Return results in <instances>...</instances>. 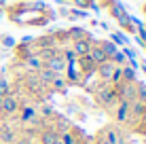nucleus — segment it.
<instances>
[{
  "label": "nucleus",
  "mask_w": 146,
  "mask_h": 144,
  "mask_svg": "<svg viewBox=\"0 0 146 144\" xmlns=\"http://www.w3.org/2000/svg\"><path fill=\"white\" fill-rule=\"evenodd\" d=\"M49 9L47 2H42V0H34V2H15V4H7V7L2 9V13L7 15V19L11 23L17 26V21H21L23 15H40L44 13Z\"/></svg>",
  "instance_id": "obj_1"
},
{
  "label": "nucleus",
  "mask_w": 146,
  "mask_h": 144,
  "mask_svg": "<svg viewBox=\"0 0 146 144\" xmlns=\"http://www.w3.org/2000/svg\"><path fill=\"white\" fill-rule=\"evenodd\" d=\"M98 138H102L106 144H127V133H125V129L121 125H117V123H108V125L100 127L98 133H95Z\"/></svg>",
  "instance_id": "obj_2"
},
{
  "label": "nucleus",
  "mask_w": 146,
  "mask_h": 144,
  "mask_svg": "<svg viewBox=\"0 0 146 144\" xmlns=\"http://www.w3.org/2000/svg\"><path fill=\"white\" fill-rule=\"evenodd\" d=\"M74 66H76V70L80 72V81H83V83H80V87H85L89 78L95 76V68H98V64H95L89 55H80V57H76Z\"/></svg>",
  "instance_id": "obj_3"
},
{
  "label": "nucleus",
  "mask_w": 146,
  "mask_h": 144,
  "mask_svg": "<svg viewBox=\"0 0 146 144\" xmlns=\"http://www.w3.org/2000/svg\"><path fill=\"white\" fill-rule=\"evenodd\" d=\"M114 93L119 96V100H127V102H133L135 100V83H127V81H119L112 85Z\"/></svg>",
  "instance_id": "obj_4"
},
{
  "label": "nucleus",
  "mask_w": 146,
  "mask_h": 144,
  "mask_svg": "<svg viewBox=\"0 0 146 144\" xmlns=\"http://www.w3.org/2000/svg\"><path fill=\"white\" fill-rule=\"evenodd\" d=\"M127 117H129V102H127V100H119V104L112 108V112H110V119H112L117 125L125 127Z\"/></svg>",
  "instance_id": "obj_5"
},
{
  "label": "nucleus",
  "mask_w": 146,
  "mask_h": 144,
  "mask_svg": "<svg viewBox=\"0 0 146 144\" xmlns=\"http://www.w3.org/2000/svg\"><path fill=\"white\" fill-rule=\"evenodd\" d=\"M36 140H38V144H62V133L55 131L51 125H44L36 133Z\"/></svg>",
  "instance_id": "obj_6"
},
{
  "label": "nucleus",
  "mask_w": 146,
  "mask_h": 144,
  "mask_svg": "<svg viewBox=\"0 0 146 144\" xmlns=\"http://www.w3.org/2000/svg\"><path fill=\"white\" fill-rule=\"evenodd\" d=\"M30 55H36V49H34V44L17 42V44L13 47V64H21V62H26Z\"/></svg>",
  "instance_id": "obj_7"
},
{
  "label": "nucleus",
  "mask_w": 146,
  "mask_h": 144,
  "mask_svg": "<svg viewBox=\"0 0 146 144\" xmlns=\"http://www.w3.org/2000/svg\"><path fill=\"white\" fill-rule=\"evenodd\" d=\"M98 40V38H80V40H72L70 42V49L74 51V55L80 57V55H89L91 51V44Z\"/></svg>",
  "instance_id": "obj_8"
},
{
  "label": "nucleus",
  "mask_w": 146,
  "mask_h": 144,
  "mask_svg": "<svg viewBox=\"0 0 146 144\" xmlns=\"http://www.w3.org/2000/svg\"><path fill=\"white\" fill-rule=\"evenodd\" d=\"M49 23H51L49 17L44 13H40V15H32L30 19H21L17 26H21V28H47Z\"/></svg>",
  "instance_id": "obj_9"
},
{
  "label": "nucleus",
  "mask_w": 146,
  "mask_h": 144,
  "mask_svg": "<svg viewBox=\"0 0 146 144\" xmlns=\"http://www.w3.org/2000/svg\"><path fill=\"white\" fill-rule=\"evenodd\" d=\"M114 64L110 62V59H106L104 64H98V68H95V76H98V81H104V83H110V76H112L114 72Z\"/></svg>",
  "instance_id": "obj_10"
},
{
  "label": "nucleus",
  "mask_w": 146,
  "mask_h": 144,
  "mask_svg": "<svg viewBox=\"0 0 146 144\" xmlns=\"http://www.w3.org/2000/svg\"><path fill=\"white\" fill-rule=\"evenodd\" d=\"M64 78H66L68 87H80V72L76 70L74 64H66V70H64Z\"/></svg>",
  "instance_id": "obj_11"
},
{
  "label": "nucleus",
  "mask_w": 146,
  "mask_h": 144,
  "mask_svg": "<svg viewBox=\"0 0 146 144\" xmlns=\"http://www.w3.org/2000/svg\"><path fill=\"white\" fill-rule=\"evenodd\" d=\"M44 68H49V70H53L57 74H64V70H66V62H64L62 53L57 51L51 59H47V62H44Z\"/></svg>",
  "instance_id": "obj_12"
},
{
  "label": "nucleus",
  "mask_w": 146,
  "mask_h": 144,
  "mask_svg": "<svg viewBox=\"0 0 146 144\" xmlns=\"http://www.w3.org/2000/svg\"><path fill=\"white\" fill-rule=\"evenodd\" d=\"M47 89H49V93H59V96H66V93H68V83H66V78H64V74H57Z\"/></svg>",
  "instance_id": "obj_13"
},
{
  "label": "nucleus",
  "mask_w": 146,
  "mask_h": 144,
  "mask_svg": "<svg viewBox=\"0 0 146 144\" xmlns=\"http://www.w3.org/2000/svg\"><path fill=\"white\" fill-rule=\"evenodd\" d=\"M66 30L70 34V42H72V40H80V38H93V34L89 32L87 28H83V26H70Z\"/></svg>",
  "instance_id": "obj_14"
},
{
  "label": "nucleus",
  "mask_w": 146,
  "mask_h": 144,
  "mask_svg": "<svg viewBox=\"0 0 146 144\" xmlns=\"http://www.w3.org/2000/svg\"><path fill=\"white\" fill-rule=\"evenodd\" d=\"M36 76H38V81L40 83H42V85L44 87H49V85H51V81H53V78L55 76H57V72H53V70H49V68H40V70L36 72Z\"/></svg>",
  "instance_id": "obj_15"
},
{
  "label": "nucleus",
  "mask_w": 146,
  "mask_h": 144,
  "mask_svg": "<svg viewBox=\"0 0 146 144\" xmlns=\"http://www.w3.org/2000/svg\"><path fill=\"white\" fill-rule=\"evenodd\" d=\"M89 57H91L95 64H104V62L108 59V57H106V53L102 51V47L98 44V40H95V42L91 44V51H89Z\"/></svg>",
  "instance_id": "obj_16"
},
{
  "label": "nucleus",
  "mask_w": 146,
  "mask_h": 144,
  "mask_svg": "<svg viewBox=\"0 0 146 144\" xmlns=\"http://www.w3.org/2000/svg\"><path fill=\"white\" fill-rule=\"evenodd\" d=\"M125 11H127V7H125V4L121 2V0H114V2H112V4H110V7L106 9V13H108L112 19H119V17H121V15H123Z\"/></svg>",
  "instance_id": "obj_17"
},
{
  "label": "nucleus",
  "mask_w": 146,
  "mask_h": 144,
  "mask_svg": "<svg viewBox=\"0 0 146 144\" xmlns=\"http://www.w3.org/2000/svg\"><path fill=\"white\" fill-rule=\"evenodd\" d=\"M121 81H127V83H135L138 81V70H133L131 66H121Z\"/></svg>",
  "instance_id": "obj_18"
},
{
  "label": "nucleus",
  "mask_w": 146,
  "mask_h": 144,
  "mask_svg": "<svg viewBox=\"0 0 146 144\" xmlns=\"http://www.w3.org/2000/svg\"><path fill=\"white\" fill-rule=\"evenodd\" d=\"M108 40H112L114 44H117V47H129V38H127V34H123L121 32V30H117V32H110V38Z\"/></svg>",
  "instance_id": "obj_19"
},
{
  "label": "nucleus",
  "mask_w": 146,
  "mask_h": 144,
  "mask_svg": "<svg viewBox=\"0 0 146 144\" xmlns=\"http://www.w3.org/2000/svg\"><path fill=\"white\" fill-rule=\"evenodd\" d=\"M98 44H100V47H102V51L104 53H106V57L110 59V57H112L114 55V53H117V44H114L112 40H108V38H102V40H98Z\"/></svg>",
  "instance_id": "obj_20"
},
{
  "label": "nucleus",
  "mask_w": 146,
  "mask_h": 144,
  "mask_svg": "<svg viewBox=\"0 0 146 144\" xmlns=\"http://www.w3.org/2000/svg\"><path fill=\"white\" fill-rule=\"evenodd\" d=\"M66 19H89V11H83V9H76V7H68Z\"/></svg>",
  "instance_id": "obj_21"
},
{
  "label": "nucleus",
  "mask_w": 146,
  "mask_h": 144,
  "mask_svg": "<svg viewBox=\"0 0 146 144\" xmlns=\"http://www.w3.org/2000/svg\"><path fill=\"white\" fill-rule=\"evenodd\" d=\"M36 110H38V117H40V119H44V121H47V119L55 112V110H53V106H51V104H47V102L38 104V106H36Z\"/></svg>",
  "instance_id": "obj_22"
},
{
  "label": "nucleus",
  "mask_w": 146,
  "mask_h": 144,
  "mask_svg": "<svg viewBox=\"0 0 146 144\" xmlns=\"http://www.w3.org/2000/svg\"><path fill=\"white\" fill-rule=\"evenodd\" d=\"M135 100L146 104V83L142 81H135Z\"/></svg>",
  "instance_id": "obj_23"
},
{
  "label": "nucleus",
  "mask_w": 146,
  "mask_h": 144,
  "mask_svg": "<svg viewBox=\"0 0 146 144\" xmlns=\"http://www.w3.org/2000/svg\"><path fill=\"white\" fill-rule=\"evenodd\" d=\"M15 44H17V40H15L11 34H0V47H2V49H9V51H13Z\"/></svg>",
  "instance_id": "obj_24"
},
{
  "label": "nucleus",
  "mask_w": 146,
  "mask_h": 144,
  "mask_svg": "<svg viewBox=\"0 0 146 144\" xmlns=\"http://www.w3.org/2000/svg\"><path fill=\"white\" fill-rule=\"evenodd\" d=\"M59 53H62V57H64V62H66V64H74V62H76V55H74V51L70 49V44L62 47V49H59Z\"/></svg>",
  "instance_id": "obj_25"
},
{
  "label": "nucleus",
  "mask_w": 146,
  "mask_h": 144,
  "mask_svg": "<svg viewBox=\"0 0 146 144\" xmlns=\"http://www.w3.org/2000/svg\"><path fill=\"white\" fill-rule=\"evenodd\" d=\"M110 62H112L114 66H125V64H127V57H125L123 49H117V53H114V55L110 57Z\"/></svg>",
  "instance_id": "obj_26"
},
{
  "label": "nucleus",
  "mask_w": 146,
  "mask_h": 144,
  "mask_svg": "<svg viewBox=\"0 0 146 144\" xmlns=\"http://www.w3.org/2000/svg\"><path fill=\"white\" fill-rule=\"evenodd\" d=\"M95 2H98V4H100V9H102V11H106V9L110 7V4H112V2H114V0H95Z\"/></svg>",
  "instance_id": "obj_27"
},
{
  "label": "nucleus",
  "mask_w": 146,
  "mask_h": 144,
  "mask_svg": "<svg viewBox=\"0 0 146 144\" xmlns=\"http://www.w3.org/2000/svg\"><path fill=\"white\" fill-rule=\"evenodd\" d=\"M19 42H23V44H32V42H34V36H23V38H19Z\"/></svg>",
  "instance_id": "obj_28"
},
{
  "label": "nucleus",
  "mask_w": 146,
  "mask_h": 144,
  "mask_svg": "<svg viewBox=\"0 0 146 144\" xmlns=\"http://www.w3.org/2000/svg\"><path fill=\"white\" fill-rule=\"evenodd\" d=\"M133 38H135V44H138V47H142V49H144V44H146V42L142 40V38H140V36H133Z\"/></svg>",
  "instance_id": "obj_29"
},
{
  "label": "nucleus",
  "mask_w": 146,
  "mask_h": 144,
  "mask_svg": "<svg viewBox=\"0 0 146 144\" xmlns=\"http://www.w3.org/2000/svg\"><path fill=\"white\" fill-rule=\"evenodd\" d=\"M100 28H102V30H104V32H108V30H110V26H108V23H106V21H100Z\"/></svg>",
  "instance_id": "obj_30"
},
{
  "label": "nucleus",
  "mask_w": 146,
  "mask_h": 144,
  "mask_svg": "<svg viewBox=\"0 0 146 144\" xmlns=\"http://www.w3.org/2000/svg\"><path fill=\"white\" fill-rule=\"evenodd\" d=\"M140 11H142V15L146 17V2H142V7H140Z\"/></svg>",
  "instance_id": "obj_31"
},
{
  "label": "nucleus",
  "mask_w": 146,
  "mask_h": 144,
  "mask_svg": "<svg viewBox=\"0 0 146 144\" xmlns=\"http://www.w3.org/2000/svg\"><path fill=\"white\" fill-rule=\"evenodd\" d=\"M140 68H142V72L146 74V62H140Z\"/></svg>",
  "instance_id": "obj_32"
},
{
  "label": "nucleus",
  "mask_w": 146,
  "mask_h": 144,
  "mask_svg": "<svg viewBox=\"0 0 146 144\" xmlns=\"http://www.w3.org/2000/svg\"><path fill=\"white\" fill-rule=\"evenodd\" d=\"M17 2H34V0H17Z\"/></svg>",
  "instance_id": "obj_33"
},
{
  "label": "nucleus",
  "mask_w": 146,
  "mask_h": 144,
  "mask_svg": "<svg viewBox=\"0 0 146 144\" xmlns=\"http://www.w3.org/2000/svg\"><path fill=\"white\" fill-rule=\"evenodd\" d=\"M0 21H2V13H0Z\"/></svg>",
  "instance_id": "obj_34"
},
{
  "label": "nucleus",
  "mask_w": 146,
  "mask_h": 144,
  "mask_svg": "<svg viewBox=\"0 0 146 144\" xmlns=\"http://www.w3.org/2000/svg\"><path fill=\"white\" fill-rule=\"evenodd\" d=\"M144 51H146V44H144Z\"/></svg>",
  "instance_id": "obj_35"
},
{
  "label": "nucleus",
  "mask_w": 146,
  "mask_h": 144,
  "mask_svg": "<svg viewBox=\"0 0 146 144\" xmlns=\"http://www.w3.org/2000/svg\"><path fill=\"white\" fill-rule=\"evenodd\" d=\"M144 28H146V23H144Z\"/></svg>",
  "instance_id": "obj_36"
}]
</instances>
